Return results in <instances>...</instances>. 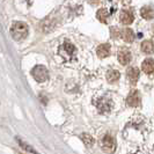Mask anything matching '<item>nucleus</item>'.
Here are the masks:
<instances>
[{"mask_svg":"<svg viewBox=\"0 0 154 154\" xmlns=\"http://www.w3.org/2000/svg\"><path fill=\"white\" fill-rule=\"evenodd\" d=\"M140 49H141V51H143L144 54H152L154 51L153 42H152V41H144V42L141 43V45H140Z\"/></svg>","mask_w":154,"mask_h":154,"instance_id":"nucleus-13","label":"nucleus"},{"mask_svg":"<svg viewBox=\"0 0 154 154\" xmlns=\"http://www.w3.org/2000/svg\"><path fill=\"white\" fill-rule=\"evenodd\" d=\"M119 78H121V73L117 69H110L107 73V80L109 84H115L119 80Z\"/></svg>","mask_w":154,"mask_h":154,"instance_id":"nucleus-12","label":"nucleus"},{"mask_svg":"<svg viewBox=\"0 0 154 154\" xmlns=\"http://www.w3.org/2000/svg\"><path fill=\"white\" fill-rule=\"evenodd\" d=\"M139 75H140V72H139V69H137V67H134V66L129 67L128 71H126V77L130 80V84H131V85H136V84H137V81H138V79H139Z\"/></svg>","mask_w":154,"mask_h":154,"instance_id":"nucleus-8","label":"nucleus"},{"mask_svg":"<svg viewBox=\"0 0 154 154\" xmlns=\"http://www.w3.org/2000/svg\"><path fill=\"white\" fill-rule=\"evenodd\" d=\"M117 58H118V62L122 65H128L131 62V52L128 49H121L118 54H117Z\"/></svg>","mask_w":154,"mask_h":154,"instance_id":"nucleus-7","label":"nucleus"},{"mask_svg":"<svg viewBox=\"0 0 154 154\" xmlns=\"http://www.w3.org/2000/svg\"><path fill=\"white\" fill-rule=\"evenodd\" d=\"M121 36H122V38H123L125 42H128V43H131V42H133V39H134V34H133L132 29H130V28H126V29L122 30Z\"/></svg>","mask_w":154,"mask_h":154,"instance_id":"nucleus-14","label":"nucleus"},{"mask_svg":"<svg viewBox=\"0 0 154 154\" xmlns=\"http://www.w3.org/2000/svg\"><path fill=\"white\" fill-rule=\"evenodd\" d=\"M80 137L82 139V141L85 143V145H87V146H92L93 144H94V138H93L91 134H88V133H82Z\"/></svg>","mask_w":154,"mask_h":154,"instance_id":"nucleus-17","label":"nucleus"},{"mask_svg":"<svg viewBox=\"0 0 154 154\" xmlns=\"http://www.w3.org/2000/svg\"><path fill=\"white\" fill-rule=\"evenodd\" d=\"M59 51H60L59 54H62L65 59H71V58L74 56V54H75V48H74V45H73L71 42L66 41V42H64V44L60 46Z\"/></svg>","mask_w":154,"mask_h":154,"instance_id":"nucleus-5","label":"nucleus"},{"mask_svg":"<svg viewBox=\"0 0 154 154\" xmlns=\"http://www.w3.org/2000/svg\"><path fill=\"white\" fill-rule=\"evenodd\" d=\"M11 35L15 41H23L28 36V26L24 22L16 21L11 27Z\"/></svg>","mask_w":154,"mask_h":154,"instance_id":"nucleus-1","label":"nucleus"},{"mask_svg":"<svg viewBox=\"0 0 154 154\" xmlns=\"http://www.w3.org/2000/svg\"><path fill=\"white\" fill-rule=\"evenodd\" d=\"M97 19L100 20L101 22H107V19H108V12L106 9H100L97 12Z\"/></svg>","mask_w":154,"mask_h":154,"instance_id":"nucleus-18","label":"nucleus"},{"mask_svg":"<svg viewBox=\"0 0 154 154\" xmlns=\"http://www.w3.org/2000/svg\"><path fill=\"white\" fill-rule=\"evenodd\" d=\"M134 16L130 11H122L121 12V22L123 24H131L133 22Z\"/></svg>","mask_w":154,"mask_h":154,"instance_id":"nucleus-11","label":"nucleus"},{"mask_svg":"<svg viewBox=\"0 0 154 154\" xmlns=\"http://www.w3.org/2000/svg\"><path fill=\"white\" fill-rule=\"evenodd\" d=\"M96 108L100 114H109L114 107V102L110 97H99L97 100L94 101Z\"/></svg>","mask_w":154,"mask_h":154,"instance_id":"nucleus-2","label":"nucleus"},{"mask_svg":"<svg viewBox=\"0 0 154 154\" xmlns=\"http://www.w3.org/2000/svg\"><path fill=\"white\" fill-rule=\"evenodd\" d=\"M101 146H102V149L107 153H112L115 152L116 149V140L110 134H106L103 138H102V141H101Z\"/></svg>","mask_w":154,"mask_h":154,"instance_id":"nucleus-4","label":"nucleus"},{"mask_svg":"<svg viewBox=\"0 0 154 154\" xmlns=\"http://www.w3.org/2000/svg\"><path fill=\"white\" fill-rule=\"evenodd\" d=\"M17 154H23V153H17Z\"/></svg>","mask_w":154,"mask_h":154,"instance_id":"nucleus-21","label":"nucleus"},{"mask_svg":"<svg viewBox=\"0 0 154 154\" xmlns=\"http://www.w3.org/2000/svg\"><path fill=\"white\" fill-rule=\"evenodd\" d=\"M118 36H119V30L112 28V29H111V37H112V38H117Z\"/></svg>","mask_w":154,"mask_h":154,"instance_id":"nucleus-19","label":"nucleus"},{"mask_svg":"<svg viewBox=\"0 0 154 154\" xmlns=\"http://www.w3.org/2000/svg\"><path fill=\"white\" fill-rule=\"evenodd\" d=\"M141 69L147 75H154V59L147 58L141 64Z\"/></svg>","mask_w":154,"mask_h":154,"instance_id":"nucleus-9","label":"nucleus"},{"mask_svg":"<svg viewBox=\"0 0 154 154\" xmlns=\"http://www.w3.org/2000/svg\"><path fill=\"white\" fill-rule=\"evenodd\" d=\"M16 141L19 143V145L22 147L23 149H26L28 153H31V154H38L37 153V151L36 149H34L32 147L30 146V145H28V144H26L24 141H22V140H20V139H16Z\"/></svg>","mask_w":154,"mask_h":154,"instance_id":"nucleus-16","label":"nucleus"},{"mask_svg":"<svg viewBox=\"0 0 154 154\" xmlns=\"http://www.w3.org/2000/svg\"><path fill=\"white\" fill-rule=\"evenodd\" d=\"M31 75L37 82H44L49 79V71L43 65H36L31 69Z\"/></svg>","mask_w":154,"mask_h":154,"instance_id":"nucleus-3","label":"nucleus"},{"mask_svg":"<svg viewBox=\"0 0 154 154\" xmlns=\"http://www.w3.org/2000/svg\"><path fill=\"white\" fill-rule=\"evenodd\" d=\"M140 14H141V16H143L144 19L151 20L154 16V11L149 7V6H145V7H143L140 9Z\"/></svg>","mask_w":154,"mask_h":154,"instance_id":"nucleus-15","label":"nucleus"},{"mask_svg":"<svg viewBox=\"0 0 154 154\" xmlns=\"http://www.w3.org/2000/svg\"><path fill=\"white\" fill-rule=\"evenodd\" d=\"M129 154H147V152L145 151V149H143V148H137L136 151L130 152Z\"/></svg>","mask_w":154,"mask_h":154,"instance_id":"nucleus-20","label":"nucleus"},{"mask_svg":"<svg viewBox=\"0 0 154 154\" xmlns=\"http://www.w3.org/2000/svg\"><path fill=\"white\" fill-rule=\"evenodd\" d=\"M126 104L129 107H132V108H136L140 104V94L137 89H132L130 94L128 95L126 97Z\"/></svg>","mask_w":154,"mask_h":154,"instance_id":"nucleus-6","label":"nucleus"},{"mask_svg":"<svg viewBox=\"0 0 154 154\" xmlns=\"http://www.w3.org/2000/svg\"><path fill=\"white\" fill-rule=\"evenodd\" d=\"M96 54L100 58H106L110 54V44L108 43H104V44H101L97 46L96 49Z\"/></svg>","mask_w":154,"mask_h":154,"instance_id":"nucleus-10","label":"nucleus"}]
</instances>
